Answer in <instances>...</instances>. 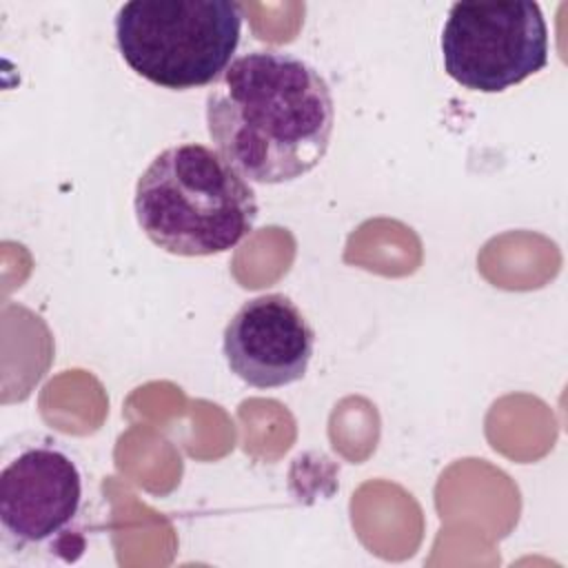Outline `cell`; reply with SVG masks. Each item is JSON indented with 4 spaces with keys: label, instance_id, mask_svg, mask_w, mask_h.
Returning <instances> with one entry per match:
<instances>
[{
    "label": "cell",
    "instance_id": "cell-1",
    "mask_svg": "<svg viewBox=\"0 0 568 568\" xmlns=\"http://www.w3.org/2000/svg\"><path fill=\"white\" fill-rule=\"evenodd\" d=\"M215 151L248 182L284 184L326 155L335 102L324 75L304 58L255 49L233 58L206 93Z\"/></svg>",
    "mask_w": 568,
    "mask_h": 568
},
{
    "label": "cell",
    "instance_id": "cell-2",
    "mask_svg": "<svg viewBox=\"0 0 568 568\" xmlns=\"http://www.w3.org/2000/svg\"><path fill=\"white\" fill-rule=\"evenodd\" d=\"M133 209L142 233L180 257L235 248L260 211L251 182L197 142L169 146L151 160L138 178Z\"/></svg>",
    "mask_w": 568,
    "mask_h": 568
},
{
    "label": "cell",
    "instance_id": "cell-3",
    "mask_svg": "<svg viewBox=\"0 0 568 568\" xmlns=\"http://www.w3.org/2000/svg\"><path fill=\"white\" fill-rule=\"evenodd\" d=\"M233 0H131L115 18V44L140 78L171 91L215 82L242 36Z\"/></svg>",
    "mask_w": 568,
    "mask_h": 568
},
{
    "label": "cell",
    "instance_id": "cell-4",
    "mask_svg": "<svg viewBox=\"0 0 568 568\" xmlns=\"http://www.w3.org/2000/svg\"><path fill=\"white\" fill-rule=\"evenodd\" d=\"M446 73L464 89L506 91L548 64V27L537 2H455L442 29Z\"/></svg>",
    "mask_w": 568,
    "mask_h": 568
},
{
    "label": "cell",
    "instance_id": "cell-5",
    "mask_svg": "<svg viewBox=\"0 0 568 568\" xmlns=\"http://www.w3.org/2000/svg\"><path fill=\"white\" fill-rule=\"evenodd\" d=\"M84 477L58 444L20 448L0 473L2 544L11 550H84Z\"/></svg>",
    "mask_w": 568,
    "mask_h": 568
},
{
    "label": "cell",
    "instance_id": "cell-6",
    "mask_svg": "<svg viewBox=\"0 0 568 568\" xmlns=\"http://www.w3.org/2000/svg\"><path fill=\"white\" fill-rule=\"evenodd\" d=\"M315 331L284 293L246 300L229 320L222 353L233 375L253 388H282L306 375Z\"/></svg>",
    "mask_w": 568,
    "mask_h": 568
}]
</instances>
